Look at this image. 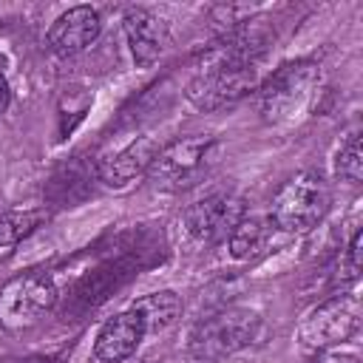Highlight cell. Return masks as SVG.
<instances>
[{"instance_id":"cell-4","label":"cell","mask_w":363,"mask_h":363,"mask_svg":"<svg viewBox=\"0 0 363 363\" xmlns=\"http://www.w3.org/2000/svg\"><path fill=\"white\" fill-rule=\"evenodd\" d=\"M57 303V284L48 272L31 269L0 286V326L9 332L28 329Z\"/></svg>"},{"instance_id":"cell-20","label":"cell","mask_w":363,"mask_h":363,"mask_svg":"<svg viewBox=\"0 0 363 363\" xmlns=\"http://www.w3.org/2000/svg\"><path fill=\"white\" fill-rule=\"evenodd\" d=\"M312 363H357V360L346 357V354H335V352H318V357Z\"/></svg>"},{"instance_id":"cell-16","label":"cell","mask_w":363,"mask_h":363,"mask_svg":"<svg viewBox=\"0 0 363 363\" xmlns=\"http://www.w3.org/2000/svg\"><path fill=\"white\" fill-rule=\"evenodd\" d=\"M45 221L43 210H14V213H3L0 216V252L11 250L14 244H20L26 235H31L40 224Z\"/></svg>"},{"instance_id":"cell-19","label":"cell","mask_w":363,"mask_h":363,"mask_svg":"<svg viewBox=\"0 0 363 363\" xmlns=\"http://www.w3.org/2000/svg\"><path fill=\"white\" fill-rule=\"evenodd\" d=\"M360 244H363L360 230H354L349 244H346V250H343V258L337 261V275H335L337 286H349L352 281H357V275H360V252H363Z\"/></svg>"},{"instance_id":"cell-6","label":"cell","mask_w":363,"mask_h":363,"mask_svg":"<svg viewBox=\"0 0 363 363\" xmlns=\"http://www.w3.org/2000/svg\"><path fill=\"white\" fill-rule=\"evenodd\" d=\"M213 147H216L213 136L173 139V142H167L164 147L156 150V156L147 167V179L159 190H179L184 184H190L204 170Z\"/></svg>"},{"instance_id":"cell-2","label":"cell","mask_w":363,"mask_h":363,"mask_svg":"<svg viewBox=\"0 0 363 363\" xmlns=\"http://www.w3.org/2000/svg\"><path fill=\"white\" fill-rule=\"evenodd\" d=\"M261 335V318L252 309L230 306L204 320H199L190 332L187 349L199 360H218L238 349H247Z\"/></svg>"},{"instance_id":"cell-11","label":"cell","mask_w":363,"mask_h":363,"mask_svg":"<svg viewBox=\"0 0 363 363\" xmlns=\"http://www.w3.org/2000/svg\"><path fill=\"white\" fill-rule=\"evenodd\" d=\"M139 269V258L136 255H119V258H111L105 261L99 269H94L82 284H77L74 295H71V306L85 312V309H94L99 306L108 295H113L133 272Z\"/></svg>"},{"instance_id":"cell-21","label":"cell","mask_w":363,"mask_h":363,"mask_svg":"<svg viewBox=\"0 0 363 363\" xmlns=\"http://www.w3.org/2000/svg\"><path fill=\"white\" fill-rule=\"evenodd\" d=\"M9 99H11V91H9V82H6V77L0 74V116L6 113V108H9Z\"/></svg>"},{"instance_id":"cell-14","label":"cell","mask_w":363,"mask_h":363,"mask_svg":"<svg viewBox=\"0 0 363 363\" xmlns=\"http://www.w3.org/2000/svg\"><path fill=\"white\" fill-rule=\"evenodd\" d=\"M133 312H139L147 335L150 332H164L167 326L176 323V318L182 315V298L170 289H162V292H150L139 301H133L130 306Z\"/></svg>"},{"instance_id":"cell-3","label":"cell","mask_w":363,"mask_h":363,"mask_svg":"<svg viewBox=\"0 0 363 363\" xmlns=\"http://www.w3.org/2000/svg\"><path fill=\"white\" fill-rule=\"evenodd\" d=\"M329 207V187L320 173H298L292 176L278 196L272 199L269 221L281 233H306L312 230Z\"/></svg>"},{"instance_id":"cell-17","label":"cell","mask_w":363,"mask_h":363,"mask_svg":"<svg viewBox=\"0 0 363 363\" xmlns=\"http://www.w3.org/2000/svg\"><path fill=\"white\" fill-rule=\"evenodd\" d=\"M335 170L343 182H352V184H357L363 179V156H360V136L357 133H349L346 142L340 145Z\"/></svg>"},{"instance_id":"cell-8","label":"cell","mask_w":363,"mask_h":363,"mask_svg":"<svg viewBox=\"0 0 363 363\" xmlns=\"http://www.w3.org/2000/svg\"><path fill=\"white\" fill-rule=\"evenodd\" d=\"M244 218V201L233 193H213L196 204H190L182 216L187 235L199 244H216L230 238L235 224Z\"/></svg>"},{"instance_id":"cell-7","label":"cell","mask_w":363,"mask_h":363,"mask_svg":"<svg viewBox=\"0 0 363 363\" xmlns=\"http://www.w3.org/2000/svg\"><path fill=\"white\" fill-rule=\"evenodd\" d=\"M360 323V312H357V301L337 295L329 298L326 303H320L318 309H312L301 329H298V340L303 349L312 352H329L332 346H340L343 340H349L354 335Z\"/></svg>"},{"instance_id":"cell-10","label":"cell","mask_w":363,"mask_h":363,"mask_svg":"<svg viewBox=\"0 0 363 363\" xmlns=\"http://www.w3.org/2000/svg\"><path fill=\"white\" fill-rule=\"evenodd\" d=\"M99 14L91 6H74L60 14L48 28V48L60 57H74L99 37Z\"/></svg>"},{"instance_id":"cell-18","label":"cell","mask_w":363,"mask_h":363,"mask_svg":"<svg viewBox=\"0 0 363 363\" xmlns=\"http://www.w3.org/2000/svg\"><path fill=\"white\" fill-rule=\"evenodd\" d=\"M250 14H252V9H250V6L221 3V6H216V9L210 11V23H213V28H216V34H218V37H227V34L238 31V28L247 23L244 17H250Z\"/></svg>"},{"instance_id":"cell-13","label":"cell","mask_w":363,"mask_h":363,"mask_svg":"<svg viewBox=\"0 0 363 363\" xmlns=\"http://www.w3.org/2000/svg\"><path fill=\"white\" fill-rule=\"evenodd\" d=\"M156 150H159V145H156L153 136H139V139H133L130 145H125L116 156L105 159L96 173H99V179H102L105 184L122 187V184H128L130 179L147 173V167H150Z\"/></svg>"},{"instance_id":"cell-5","label":"cell","mask_w":363,"mask_h":363,"mask_svg":"<svg viewBox=\"0 0 363 363\" xmlns=\"http://www.w3.org/2000/svg\"><path fill=\"white\" fill-rule=\"evenodd\" d=\"M315 82H318V65L315 62L298 60V62L281 65L261 85V94H258L261 116L272 125L292 119L303 108V102L309 99Z\"/></svg>"},{"instance_id":"cell-22","label":"cell","mask_w":363,"mask_h":363,"mask_svg":"<svg viewBox=\"0 0 363 363\" xmlns=\"http://www.w3.org/2000/svg\"><path fill=\"white\" fill-rule=\"evenodd\" d=\"M0 74H3V57H0Z\"/></svg>"},{"instance_id":"cell-1","label":"cell","mask_w":363,"mask_h":363,"mask_svg":"<svg viewBox=\"0 0 363 363\" xmlns=\"http://www.w3.org/2000/svg\"><path fill=\"white\" fill-rule=\"evenodd\" d=\"M264 48L267 34L247 20L238 31L221 37V43L207 51L196 77L187 82V99L201 111L235 102L258 82V62L264 57Z\"/></svg>"},{"instance_id":"cell-9","label":"cell","mask_w":363,"mask_h":363,"mask_svg":"<svg viewBox=\"0 0 363 363\" xmlns=\"http://www.w3.org/2000/svg\"><path fill=\"white\" fill-rule=\"evenodd\" d=\"M145 335H147V329H145L139 312H133V309L119 312L111 320H105V326L99 329L96 343H94V357L99 363H122L142 346Z\"/></svg>"},{"instance_id":"cell-12","label":"cell","mask_w":363,"mask_h":363,"mask_svg":"<svg viewBox=\"0 0 363 363\" xmlns=\"http://www.w3.org/2000/svg\"><path fill=\"white\" fill-rule=\"evenodd\" d=\"M125 37H128L130 54L139 65L156 62L164 54V48L170 45L167 23L147 9H130L125 14Z\"/></svg>"},{"instance_id":"cell-15","label":"cell","mask_w":363,"mask_h":363,"mask_svg":"<svg viewBox=\"0 0 363 363\" xmlns=\"http://www.w3.org/2000/svg\"><path fill=\"white\" fill-rule=\"evenodd\" d=\"M272 221H264V218H241L235 224V230L230 233V255L238 258V261H247V258H258L261 252H267L269 241H272Z\"/></svg>"}]
</instances>
